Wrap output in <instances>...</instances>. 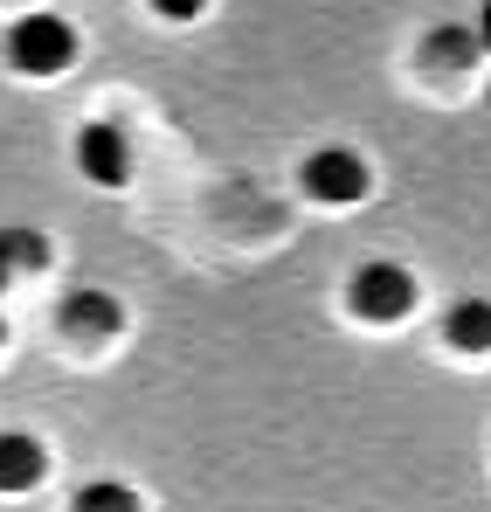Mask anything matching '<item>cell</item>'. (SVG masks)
I'll return each instance as SVG.
<instances>
[{
    "label": "cell",
    "instance_id": "cell-7",
    "mask_svg": "<svg viewBox=\"0 0 491 512\" xmlns=\"http://www.w3.org/2000/svg\"><path fill=\"white\" fill-rule=\"evenodd\" d=\"M443 333H450V346H464V353H491V298H464V305H450Z\"/></svg>",
    "mask_w": 491,
    "mask_h": 512
},
{
    "label": "cell",
    "instance_id": "cell-2",
    "mask_svg": "<svg viewBox=\"0 0 491 512\" xmlns=\"http://www.w3.org/2000/svg\"><path fill=\"white\" fill-rule=\"evenodd\" d=\"M305 194H312V201H332V208L360 201V194H367V160L346 153V146L312 153V160H305Z\"/></svg>",
    "mask_w": 491,
    "mask_h": 512
},
{
    "label": "cell",
    "instance_id": "cell-6",
    "mask_svg": "<svg viewBox=\"0 0 491 512\" xmlns=\"http://www.w3.org/2000/svg\"><path fill=\"white\" fill-rule=\"evenodd\" d=\"M42 471H49L42 443L21 436V429H7L0 436V492H28V485H42Z\"/></svg>",
    "mask_w": 491,
    "mask_h": 512
},
{
    "label": "cell",
    "instance_id": "cell-13",
    "mask_svg": "<svg viewBox=\"0 0 491 512\" xmlns=\"http://www.w3.org/2000/svg\"><path fill=\"white\" fill-rule=\"evenodd\" d=\"M0 291H7V270H0ZM0 340H7V326H0Z\"/></svg>",
    "mask_w": 491,
    "mask_h": 512
},
{
    "label": "cell",
    "instance_id": "cell-5",
    "mask_svg": "<svg viewBox=\"0 0 491 512\" xmlns=\"http://www.w3.org/2000/svg\"><path fill=\"white\" fill-rule=\"evenodd\" d=\"M63 333H77V340H111V333H118V298H111V291H70V298H63Z\"/></svg>",
    "mask_w": 491,
    "mask_h": 512
},
{
    "label": "cell",
    "instance_id": "cell-9",
    "mask_svg": "<svg viewBox=\"0 0 491 512\" xmlns=\"http://www.w3.org/2000/svg\"><path fill=\"white\" fill-rule=\"evenodd\" d=\"M49 263V243L35 229H0V270H42Z\"/></svg>",
    "mask_w": 491,
    "mask_h": 512
},
{
    "label": "cell",
    "instance_id": "cell-1",
    "mask_svg": "<svg viewBox=\"0 0 491 512\" xmlns=\"http://www.w3.org/2000/svg\"><path fill=\"white\" fill-rule=\"evenodd\" d=\"M70 56H77V28L63 21V14H21L14 21V35H7V63L14 70H28V77H56V70H70Z\"/></svg>",
    "mask_w": 491,
    "mask_h": 512
},
{
    "label": "cell",
    "instance_id": "cell-11",
    "mask_svg": "<svg viewBox=\"0 0 491 512\" xmlns=\"http://www.w3.org/2000/svg\"><path fill=\"white\" fill-rule=\"evenodd\" d=\"M153 7H160L166 21H194V14H201V7H208V0H153Z\"/></svg>",
    "mask_w": 491,
    "mask_h": 512
},
{
    "label": "cell",
    "instance_id": "cell-3",
    "mask_svg": "<svg viewBox=\"0 0 491 512\" xmlns=\"http://www.w3.org/2000/svg\"><path fill=\"white\" fill-rule=\"evenodd\" d=\"M409 305H415V277L402 263H367L353 277V312L360 319H402Z\"/></svg>",
    "mask_w": 491,
    "mask_h": 512
},
{
    "label": "cell",
    "instance_id": "cell-4",
    "mask_svg": "<svg viewBox=\"0 0 491 512\" xmlns=\"http://www.w3.org/2000/svg\"><path fill=\"white\" fill-rule=\"evenodd\" d=\"M77 160H83L90 180L125 187V173H132V146H125V132H118V125H83V132H77Z\"/></svg>",
    "mask_w": 491,
    "mask_h": 512
},
{
    "label": "cell",
    "instance_id": "cell-10",
    "mask_svg": "<svg viewBox=\"0 0 491 512\" xmlns=\"http://www.w3.org/2000/svg\"><path fill=\"white\" fill-rule=\"evenodd\" d=\"M77 512H139V492L104 478V485H83V492H77Z\"/></svg>",
    "mask_w": 491,
    "mask_h": 512
},
{
    "label": "cell",
    "instance_id": "cell-8",
    "mask_svg": "<svg viewBox=\"0 0 491 512\" xmlns=\"http://www.w3.org/2000/svg\"><path fill=\"white\" fill-rule=\"evenodd\" d=\"M422 49H429L443 70H464V63H478V28H457V21H450V28H436Z\"/></svg>",
    "mask_w": 491,
    "mask_h": 512
},
{
    "label": "cell",
    "instance_id": "cell-12",
    "mask_svg": "<svg viewBox=\"0 0 491 512\" xmlns=\"http://www.w3.org/2000/svg\"><path fill=\"white\" fill-rule=\"evenodd\" d=\"M478 49L491 56V0H485V14H478Z\"/></svg>",
    "mask_w": 491,
    "mask_h": 512
}]
</instances>
